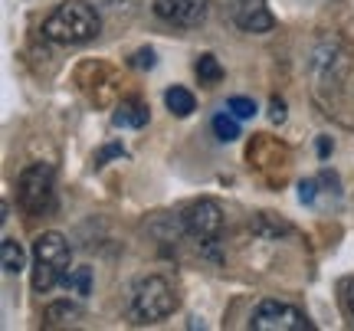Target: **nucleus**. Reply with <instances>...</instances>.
Masks as SVG:
<instances>
[{
  "instance_id": "obj_8",
  "label": "nucleus",
  "mask_w": 354,
  "mask_h": 331,
  "mask_svg": "<svg viewBox=\"0 0 354 331\" xmlns=\"http://www.w3.org/2000/svg\"><path fill=\"white\" fill-rule=\"evenodd\" d=\"M33 259L37 263H46V266L59 269V272H69V263H73V249H69V240L56 229H46L33 240Z\"/></svg>"
},
{
  "instance_id": "obj_3",
  "label": "nucleus",
  "mask_w": 354,
  "mask_h": 331,
  "mask_svg": "<svg viewBox=\"0 0 354 331\" xmlns=\"http://www.w3.org/2000/svg\"><path fill=\"white\" fill-rule=\"evenodd\" d=\"M17 204L26 217H46L56 204V171L46 161L26 164L17 178Z\"/></svg>"
},
{
  "instance_id": "obj_17",
  "label": "nucleus",
  "mask_w": 354,
  "mask_h": 331,
  "mask_svg": "<svg viewBox=\"0 0 354 331\" xmlns=\"http://www.w3.org/2000/svg\"><path fill=\"white\" fill-rule=\"evenodd\" d=\"M315 197H318V180H302V184H299V200L312 207Z\"/></svg>"
},
{
  "instance_id": "obj_7",
  "label": "nucleus",
  "mask_w": 354,
  "mask_h": 331,
  "mask_svg": "<svg viewBox=\"0 0 354 331\" xmlns=\"http://www.w3.org/2000/svg\"><path fill=\"white\" fill-rule=\"evenodd\" d=\"M230 17L243 33H269L276 26V17H272L266 0H233Z\"/></svg>"
},
{
  "instance_id": "obj_16",
  "label": "nucleus",
  "mask_w": 354,
  "mask_h": 331,
  "mask_svg": "<svg viewBox=\"0 0 354 331\" xmlns=\"http://www.w3.org/2000/svg\"><path fill=\"white\" fill-rule=\"evenodd\" d=\"M227 108L236 115V118H253L256 115V102L253 99H246V95H233V99L227 102Z\"/></svg>"
},
{
  "instance_id": "obj_22",
  "label": "nucleus",
  "mask_w": 354,
  "mask_h": 331,
  "mask_svg": "<svg viewBox=\"0 0 354 331\" xmlns=\"http://www.w3.org/2000/svg\"><path fill=\"white\" fill-rule=\"evenodd\" d=\"M328 151H331V141L322 138V141H318V154H322V158H328Z\"/></svg>"
},
{
  "instance_id": "obj_5",
  "label": "nucleus",
  "mask_w": 354,
  "mask_h": 331,
  "mask_svg": "<svg viewBox=\"0 0 354 331\" xmlns=\"http://www.w3.org/2000/svg\"><path fill=\"white\" fill-rule=\"evenodd\" d=\"M250 328L253 331H315V325L308 321V315L302 308L276 302V299H266V302L256 305Z\"/></svg>"
},
{
  "instance_id": "obj_14",
  "label": "nucleus",
  "mask_w": 354,
  "mask_h": 331,
  "mask_svg": "<svg viewBox=\"0 0 354 331\" xmlns=\"http://www.w3.org/2000/svg\"><path fill=\"white\" fill-rule=\"evenodd\" d=\"M214 131H216V138L220 141H236L240 138V118L230 112H216L214 115Z\"/></svg>"
},
{
  "instance_id": "obj_19",
  "label": "nucleus",
  "mask_w": 354,
  "mask_h": 331,
  "mask_svg": "<svg viewBox=\"0 0 354 331\" xmlns=\"http://www.w3.org/2000/svg\"><path fill=\"white\" fill-rule=\"evenodd\" d=\"M344 305H348V312H351V319H354V279H348L344 282Z\"/></svg>"
},
{
  "instance_id": "obj_11",
  "label": "nucleus",
  "mask_w": 354,
  "mask_h": 331,
  "mask_svg": "<svg viewBox=\"0 0 354 331\" xmlns=\"http://www.w3.org/2000/svg\"><path fill=\"white\" fill-rule=\"evenodd\" d=\"M0 266H3V272H7V276H17V272H24V269H26L24 246L13 240V236H3V243H0Z\"/></svg>"
},
{
  "instance_id": "obj_15",
  "label": "nucleus",
  "mask_w": 354,
  "mask_h": 331,
  "mask_svg": "<svg viewBox=\"0 0 354 331\" xmlns=\"http://www.w3.org/2000/svg\"><path fill=\"white\" fill-rule=\"evenodd\" d=\"M66 289H73L76 295H82L86 299L88 292H92V269L88 266H79V269H69L66 272V279H63Z\"/></svg>"
},
{
  "instance_id": "obj_2",
  "label": "nucleus",
  "mask_w": 354,
  "mask_h": 331,
  "mask_svg": "<svg viewBox=\"0 0 354 331\" xmlns=\"http://www.w3.org/2000/svg\"><path fill=\"white\" fill-rule=\"evenodd\" d=\"M128 308H131V319L138 321V325H154V321L171 319L177 308L174 285H171L165 276H141V279L131 285Z\"/></svg>"
},
{
  "instance_id": "obj_13",
  "label": "nucleus",
  "mask_w": 354,
  "mask_h": 331,
  "mask_svg": "<svg viewBox=\"0 0 354 331\" xmlns=\"http://www.w3.org/2000/svg\"><path fill=\"white\" fill-rule=\"evenodd\" d=\"M197 79H201V86H216L220 79H223V66H220V59H216L214 53H203V56H197Z\"/></svg>"
},
{
  "instance_id": "obj_21",
  "label": "nucleus",
  "mask_w": 354,
  "mask_h": 331,
  "mask_svg": "<svg viewBox=\"0 0 354 331\" xmlns=\"http://www.w3.org/2000/svg\"><path fill=\"white\" fill-rule=\"evenodd\" d=\"M282 118H286V105L279 99H272V122H282Z\"/></svg>"
},
{
  "instance_id": "obj_18",
  "label": "nucleus",
  "mask_w": 354,
  "mask_h": 331,
  "mask_svg": "<svg viewBox=\"0 0 354 331\" xmlns=\"http://www.w3.org/2000/svg\"><path fill=\"white\" fill-rule=\"evenodd\" d=\"M131 66H135V69H151L154 66V50H138L135 56H131Z\"/></svg>"
},
{
  "instance_id": "obj_4",
  "label": "nucleus",
  "mask_w": 354,
  "mask_h": 331,
  "mask_svg": "<svg viewBox=\"0 0 354 331\" xmlns=\"http://www.w3.org/2000/svg\"><path fill=\"white\" fill-rule=\"evenodd\" d=\"M180 227H184V233H187L197 246H210V243H216L220 233H223V207L216 204L214 197H201V200H194V204L184 210Z\"/></svg>"
},
{
  "instance_id": "obj_12",
  "label": "nucleus",
  "mask_w": 354,
  "mask_h": 331,
  "mask_svg": "<svg viewBox=\"0 0 354 331\" xmlns=\"http://www.w3.org/2000/svg\"><path fill=\"white\" fill-rule=\"evenodd\" d=\"M165 105L171 108V115L187 118V115L197 108V99H194V92H187L184 86H171V89L165 92Z\"/></svg>"
},
{
  "instance_id": "obj_1",
  "label": "nucleus",
  "mask_w": 354,
  "mask_h": 331,
  "mask_svg": "<svg viewBox=\"0 0 354 331\" xmlns=\"http://www.w3.org/2000/svg\"><path fill=\"white\" fill-rule=\"evenodd\" d=\"M102 20L86 0H66L43 20V37L56 46H82L99 37Z\"/></svg>"
},
{
  "instance_id": "obj_20",
  "label": "nucleus",
  "mask_w": 354,
  "mask_h": 331,
  "mask_svg": "<svg viewBox=\"0 0 354 331\" xmlns=\"http://www.w3.org/2000/svg\"><path fill=\"white\" fill-rule=\"evenodd\" d=\"M115 154H125V151H122L118 144H112V148H105V151L99 154V161H95V167H102V164H105V161H109V158H115Z\"/></svg>"
},
{
  "instance_id": "obj_10",
  "label": "nucleus",
  "mask_w": 354,
  "mask_h": 331,
  "mask_svg": "<svg viewBox=\"0 0 354 331\" xmlns=\"http://www.w3.org/2000/svg\"><path fill=\"white\" fill-rule=\"evenodd\" d=\"M43 325L46 328H66V325H73V321L82 319V305L79 302H69V299H63V302H53V305H46V315H43Z\"/></svg>"
},
{
  "instance_id": "obj_6",
  "label": "nucleus",
  "mask_w": 354,
  "mask_h": 331,
  "mask_svg": "<svg viewBox=\"0 0 354 331\" xmlns=\"http://www.w3.org/2000/svg\"><path fill=\"white\" fill-rule=\"evenodd\" d=\"M151 10L158 20L180 26V30H190V26H201L207 20L210 0H151Z\"/></svg>"
},
{
  "instance_id": "obj_9",
  "label": "nucleus",
  "mask_w": 354,
  "mask_h": 331,
  "mask_svg": "<svg viewBox=\"0 0 354 331\" xmlns=\"http://www.w3.org/2000/svg\"><path fill=\"white\" fill-rule=\"evenodd\" d=\"M148 118H151V108H148V105L138 102V99H125V102L115 108L112 125L115 128H145Z\"/></svg>"
}]
</instances>
